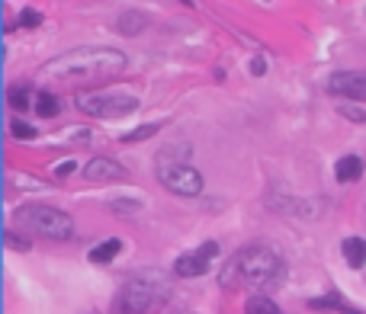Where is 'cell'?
Masks as SVG:
<instances>
[{"instance_id": "6da1fadb", "label": "cell", "mask_w": 366, "mask_h": 314, "mask_svg": "<svg viewBox=\"0 0 366 314\" xmlns=\"http://www.w3.org/2000/svg\"><path fill=\"white\" fill-rule=\"evenodd\" d=\"M125 55L119 49H103V45H81V49L61 51L58 58L42 65L39 77L61 83H97L106 77H116L125 71Z\"/></svg>"}, {"instance_id": "7a4b0ae2", "label": "cell", "mask_w": 366, "mask_h": 314, "mask_svg": "<svg viewBox=\"0 0 366 314\" xmlns=\"http://www.w3.org/2000/svg\"><path fill=\"white\" fill-rule=\"evenodd\" d=\"M234 266H238V276L244 286H254V289H276L286 279L283 260L264 244H250V247L238 250Z\"/></svg>"}, {"instance_id": "3957f363", "label": "cell", "mask_w": 366, "mask_h": 314, "mask_svg": "<svg viewBox=\"0 0 366 314\" xmlns=\"http://www.w3.org/2000/svg\"><path fill=\"white\" fill-rule=\"evenodd\" d=\"M17 222L23 224L26 231L42 234V238H49V240L74 238V222H71V215L55 206H39V202L23 206V208H17Z\"/></svg>"}, {"instance_id": "277c9868", "label": "cell", "mask_w": 366, "mask_h": 314, "mask_svg": "<svg viewBox=\"0 0 366 314\" xmlns=\"http://www.w3.org/2000/svg\"><path fill=\"white\" fill-rule=\"evenodd\" d=\"M74 103L81 113L97 116V119H119V116H129V113L138 109V99L129 97V93H103V90L77 93Z\"/></svg>"}, {"instance_id": "5b68a950", "label": "cell", "mask_w": 366, "mask_h": 314, "mask_svg": "<svg viewBox=\"0 0 366 314\" xmlns=\"http://www.w3.org/2000/svg\"><path fill=\"white\" fill-rule=\"evenodd\" d=\"M164 292H167V282L161 276H135L122 289V311H129V314L148 311Z\"/></svg>"}, {"instance_id": "8992f818", "label": "cell", "mask_w": 366, "mask_h": 314, "mask_svg": "<svg viewBox=\"0 0 366 314\" xmlns=\"http://www.w3.org/2000/svg\"><path fill=\"white\" fill-rule=\"evenodd\" d=\"M158 180L164 183V190L177 192V196H200L202 192L200 170H193V167H186V164H161Z\"/></svg>"}, {"instance_id": "52a82bcc", "label": "cell", "mask_w": 366, "mask_h": 314, "mask_svg": "<svg viewBox=\"0 0 366 314\" xmlns=\"http://www.w3.org/2000/svg\"><path fill=\"white\" fill-rule=\"evenodd\" d=\"M218 254V244L216 240H209V244H202L196 254H186V256H177L174 263V273L177 276H186V279H193V276H202L209 270V260Z\"/></svg>"}, {"instance_id": "ba28073f", "label": "cell", "mask_w": 366, "mask_h": 314, "mask_svg": "<svg viewBox=\"0 0 366 314\" xmlns=\"http://www.w3.org/2000/svg\"><path fill=\"white\" fill-rule=\"evenodd\" d=\"M328 90L337 93V97L366 99V71H341V74H331Z\"/></svg>"}, {"instance_id": "9c48e42d", "label": "cell", "mask_w": 366, "mask_h": 314, "mask_svg": "<svg viewBox=\"0 0 366 314\" xmlns=\"http://www.w3.org/2000/svg\"><path fill=\"white\" fill-rule=\"evenodd\" d=\"M83 176L93 183H113V180H125V167L119 160H109V157H93L90 164L83 167Z\"/></svg>"}, {"instance_id": "30bf717a", "label": "cell", "mask_w": 366, "mask_h": 314, "mask_svg": "<svg viewBox=\"0 0 366 314\" xmlns=\"http://www.w3.org/2000/svg\"><path fill=\"white\" fill-rule=\"evenodd\" d=\"M148 26H151V17L145 10H125L122 17L116 19V29L122 35H138V33H145Z\"/></svg>"}, {"instance_id": "8fae6325", "label": "cell", "mask_w": 366, "mask_h": 314, "mask_svg": "<svg viewBox=\"0 0 366 314\" xmlns=\"http://www.w3.org/2000/svg\"><path fill=\"white\" fill-rule=\"evenodd\" d=\"M334 174H337V180H341V183L360 180V176H363V157H357V154L341 157V160H337V167H334Z\"/></svg>"}, {"instance_id": "7c38bea8", "label": "cell", "mask_w": 366, "mask_h": 314, "mask_svg": "<svg viewBox=\"0 0 366 314\" xmlns=\"http://www.w3.org/2000/svg\"><path fill=\"white\" fill-rule=\"evenodd\" d=\"M308 308H315V311H344V314H366V311H357L353 305H347L337 292H331V295H325V298H312L308 301Z\"/></svg>"}, {"instance_id": "4fadbf2b", "label": "cell", "mask_w": 366, "mask_h": 314, "mask_svg": "<svg viewBox=\"0 0 366 314\" xmlns=\"http://www.w3.org/2000/svg\"><path fill=\"white\" fill-rule=\"evenodd\" d=\"M344 260H347L350 266H363L366 263V240L363 238L344 240Z\"/></svg>"}, {"instance_id": "5bb4252c", "label": "cell", "mask_w": 366, "mask_h": 314, "mask_svg": "<svg viewBox=\"0 0 366 314\" xmlns=\"http://www.w3.org/2000/svg\"><path fill=\"white\" fill-rule=\"evenodd\" d=\"M244 314H283L280 308L273 305V298L266 295H250L248 301H244Z\"/></svg>"}, {"instance_id": "9a60e30c", "label": "cell", "mask_w": 366, "mask_h": 314, "mask_svg": "<svg viewBox=\"0 0 366 314\" xmlns=\"http://www.w3.org/2000/svg\"><path fill=\"white\" fill-rule=\"evenodd\" d=\"M58 109H61L58 97H51L49 90H42V93H35V113H39V116L51 119V116H58Z\"/></svg>"}, {"instance_id": "2e32d148", "label": "cell", "mask_w": 366, "mask_h": 314, "mask_svg": "<svg viewBox=\"0 0 366 314\" xmlns=\"http://www.w3.org/2000/svg\"><path fill=\"white\" fill-rule=\"evenodd\" d=\"M119 250H122V244H119L116 238H113V240H103L100 247L90 250V263H109V260H113Z\"/></svg>"}, {"instance_id": "e0dca14e", "label": "cell", "mask_w": 366, "mask_h": 314, "mask_svg": "<svg viewBox=\"0 0 366 314\" xmlns=\"http://www.w3.org/2000/svg\"><path fill=\"white\" fill-rule=\"evenodd\" d=\"M7 103L17 109V113H26V109H29V103H33V93L26 90V87H10Z\"/></svg>"}, {"instance_id": "ac0fdd59", "label": "cell", "mask_w": 366, "mask_h": 314, "mask_svg": "<svg viewBox=\"0 0 366 314\" xmlns=\"http://www.w3.org/2000/svg\"><path fill=\"white\" fill-rule=\"evenodd\" d=\"M109 208H113L119 218H132V215H138V212H142V202H135V199H113V202H109Z\"/></svg>"}, {"instance_id": "d6986e66", "label": "cell", "mask_w": 366, "mask_h": 314, "mask_svg": "<svg viewBox=\"0 0 366 314\" xmlns=\"http://www.w3.org/2000/svg\"><path fill=\"white\" fill-rule=\"evenodd\" d=\"M158 129H161L158 122L154 125H138V129H132V132H125L122 141L125 144H135V141H145V138H151V135H158Z\"/></svg>"}, {"instance_id": "ffe728a7", "label": "cell", "mask_w": 366, "mask_h": 314, "mask_svg": "<svg viewBox=\"0 0 366 314\" xmlns=\"http://www.w3.org/2000/svg\"><path fill=\"white\" fill-rule=\"evenodd\" d=\"M10 132H13V138H19V141H33L35 138V129L33 125H26L23 119H13V122H10Z\"/></svg>"}, {"instance_id": "44dd1931", "label": "cell", "mask_w": 366, "mask_h": 314, "mask_svg": "<svg viewBox=\"0 0 366 314\" xmlns=\"http://www.w3.org/2000/svg\"><path fill=\"white\" fill-rule=\"evenodd\" d=\"M39 23H42L39 10H23V13H19V26H26V29H33V26H39Z\"/></svg>"}, {"instance_id": "7402d4cb", "label": "cell", "mask_w": 366, "mask_h": 314, "mask_svg": "<svg viewBox=\"0 0 366 314\" xmlns=\"http://www.w3.org/2000/svg\"><path fill=\"white\" fill-rule=\"evenodd\" d=\"M7 244H10V247H13V250H29V247H33V244H29V240H26V238H19V234L13 231V228H10V231H7Z\"/></svg>"}, {"instance_id": "603a6c76", "label": "cell", "mask_w": 366, "mask_h": 314, "mask_svg": "<svg viewBox=\"0 0 366 314\" xmlns=\"http://www.w3.org/2000/svg\"><path fill=\"white\" fill-rule=\"evenodd\" d=\"M341 116H344V119H353V122H366V109H357V106H341Z\"/></svg>"}, {"instance_id": "cb8c5ba5", "label": "cell", "mask_w": 366, "mask_h": 314, "mask_svg": "<svg viewBox=\"0 0 366 314\" xmlns=\"http://www.w3.org/2000/svg\"><path fill=\"white\" fill-rule=\"evenodd\" d=\"M74 167H77V160H61V167L55 170V174H58V176H67L71 170H74Z\"/></svg>"}, {"instance_id": "d4e9b609", "label": "cell", "mask_w": 366, "mask_h": 314, "mask_svg": "<svg viewBox=\"0 0 366 314\" xmlns=\"http://www.w3.org/2000/svg\"><path fill=\"white\" fill-rule=\"evenodd\" d=\"M264 71H266V61H264V58H254V61H250V74H264Z\"/></svg>"}, {"instance_id": "484cf974", "label": "cell", "mask_w": 366, "mask_h": 314, "mask_svg": "<svg viewBox=\"0 0 366 314\" xmlns=\"http://www.w3.org/2000/svg\"><path fill=\"white\" fill-rule=\"evenodd\" d=\"M183 3H186V7H193V0H183Z\"/></svg>"}]
</instances>
